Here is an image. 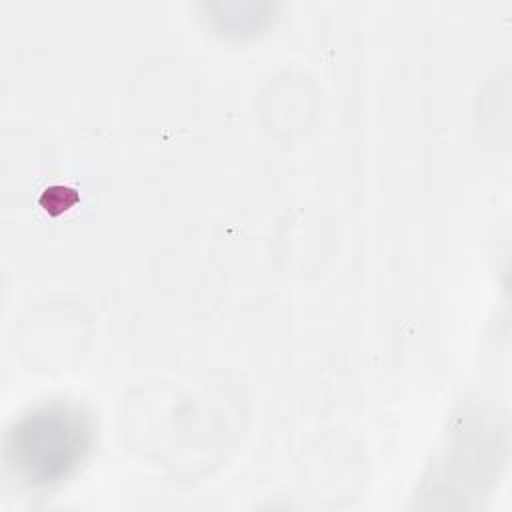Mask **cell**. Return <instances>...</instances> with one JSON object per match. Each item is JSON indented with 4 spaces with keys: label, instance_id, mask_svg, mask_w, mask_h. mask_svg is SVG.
<instances>
[{
    "label": "cell",
    "instance_id": "cell-1",
    "mask_svg": "<svg viewBox=\"0 0 512 512\" xmlns=\"http://www.w3.org/2000/svg\"><path fill=\"white\" fill-rule=\"evenodd\" d=\"M92 442L88 416L54 402L26 414L10 432L8 454L18 476L34 488L64 482L84 460Z\"/></svg>",
    "mask_w": 512,
    "mask_h": 512
}]
</instances>
